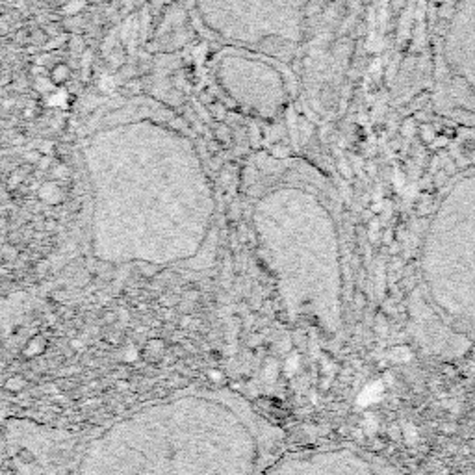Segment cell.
I'll list each match as a JSON object with an SVG mask.
<instances>
[{"label":"cell","instance_id":"6da1fadb","mask_svg":"<svg viewBox=\"0 0 475 475\" xmlns=\"http://www.w3.org/2000/svg\"><path fill=\"white\" fill-rule=\"evenodd\" d=\"M286 432L240 390L197 384L104 420H4L13 475H260Z\"/></svg>","mask_w":475,"mask_h":475},{"label":"cell","instance_id":"7a4b0ae2","mask_svg":"<svg viewBox=\"0 0 475 475\" xmlns=\"http://www.w3.org/2000/svg\"><path fill=\"white\" fill-rule=\"evenodd\" d=\"M423 286L446 318L475 302V168L459 175L438 200L421 253Z\"/></svg>","mask_w":475,"mask_h":475},{"label":"cell","instance_id":"3957f363","mask_svg":"<svg viewBox=\"0 0 475 475\" xmlns=\"http://www.w3.org/2000/svg\"><path fill=\"white\" fill-rule=\"evenodd\" d=\"M438 114L475 129V0H442L437 21Z\"/></svg>","mask_w":475,"mask_h":475},{"label":"cell","instance_id":"277c9868","mask_svg":"<svg viewBox=\"0 0 475 475\" xmlns=\"http://www.w3.org/2000/svg\"><path fill=\"white\" fill-rule=\"evenodd\" d=\"M260 475H403L386 457L355 442L286 448Z\"/></svg>","mask_w":475,"mask_h":475},{"label":"cell","instance_id":"5b68a950","mask_svg":"<svg viewBox=\"0 0 475 475\" xmlns=\"http://www.w3.org/2000/svg\"><path fill=\"white\" fill-rule=\"evenodd\" d=\"M474 355H475V347H474Z\"/></svg>","mask_w":475,"mask_h":475}]
</instances>
